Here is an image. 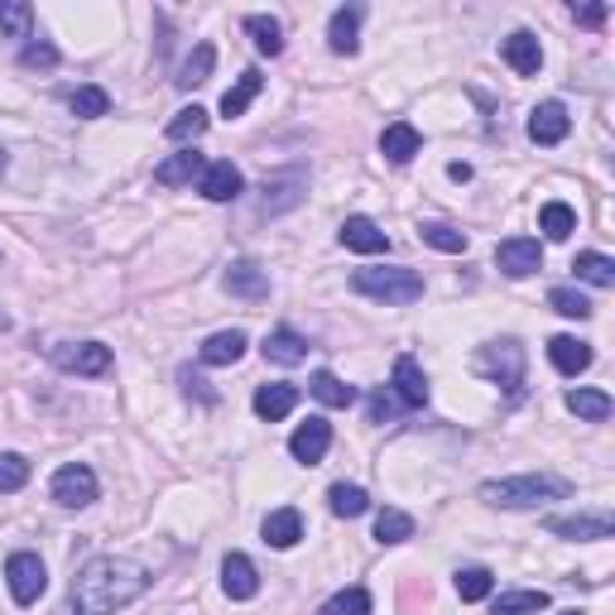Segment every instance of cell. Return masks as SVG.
<instances>
[{"instance_id":"ab89813d","label":"cell","mask_w":615,"mask_h":615,"mask_svg":"<svg viewBox=\"0 0 615 615\" xmlns=\"http://www.w3.org/2000/svg\"><path fill=\"white\" fill-rule=\"evenodd\" d=\"M548 611V592H505L490 601V615H534Z\"/></svg>"},{"instance_id":"ac0fdd59","label":"cell","mask_w":615,"mask_h":615,"mask_svg":"<svg viewBox=\"0 0 615 615\" xmlns=\"http://www.w3.org/2000/svg\"><path fill=\"white\" fill-rule=\"evenodd\" d=\"M222 587H226V596H232V601H250L260 592L256 563H250L246 553H226V558H222Z\"/></svg>"},{"instance_id":"ee69618b","label":"cell","mask_w":615,"mask_h":615,"mask_svg":"<svg viewBox=\"0 0 615 615\" xmlns=\"http://www.w3.org/2000/svg\"><path fill=\"white\" fill-rule=\"evenodd\" d=\"M24 481H29V462H24L20 452H0V490H24Z\"/></svg>"},{"instance_id":"4dcf8cb0","label":"cell","mask_w":615,"mask_h":615,"mask_svg":"<svg viewBox=\"0 0 615 615\" xmlns=\"http://www.w3.org/2000/svg\"><path fill=\"white\" fill-rule=\"evenodd\" d=\"M208 126H212V116L202 111V106H184V111H178L174 120H168V130H164V135L174 140V144H192V140H202V135H208Z\"/></svg>"},{"instance_id":"7dc6e473","label":"cell","mask_w":615,"mask_h":615,"mask_svg":"<svg viewBox=\"0 0 615 615\" xmlns=\"http://www.w3.org/2000/svg\"><path fill=\"white\" fill-rule=\"evenodd\" d=\"M572 15H577V24H587V29H601L611 15V5H582V10H572Z\"/></svg>"},{"instance_id":"e0dca14e","label":"cell","mask_w":615,"mask_h":615,"mask_svg":"<svg viewBox=\"0 0 615 615\" xmlns=\"http://www.w3.org/2000/svg\"><path fill=\"white\" fill-rule=\"evenodd\" d=\"M394 400L404 409H424L428 404V376L414 356H400L394 360Z\"/></svg>"},{"instance_id":"f5cc1de1","label":"cell","mask_w":615,"mask_h":615,"mask_svg":"<svg viewBox=\"0 0 615 615\" xmlns=\"http://www.w3.org/2000/svg\"><path fill=\"white\" fill-rule=\"evenodd\" d=\"M563 615H582V611H563Z\"/></svg>"},{"instance_id":"603a6c76","label":"cell","mask_w":615,"mask_h":615,"mask_svg":"<svg viewBox=\"0 0 615 615\" xmlns=\"http://www.w3.org/2000/svg\"><path fill=\"white\" fill-rule=\"evenodd\" d=\"M418 150H424V135H418L409 120H394V126L380 130V154H385L390 164H409Z\"/></svg>"},{"instance_id":"8992f818","label":"cell","mask_w":615,"mask_h":615,"mask_svg":"<svg viewBox=\"0 0 615 615\" xmlns=\"http://www.w3.org/2000/svg\"><path fill=\"white\" fill-rule=\"evenodd\" d=\"M544 529L553 539H572V544H601L615 534V515L611 510H577V515H548Z\"/></svg>"},{"instance_id":"d4e9b609","label":"cell","mask_w":615,"mask_h":615,"mask_svg":"<svg viewBox=\"0 0 615 615\" xmlns=\"http://www.w3.org/2000/svg\"><path fill=\"white\" fill-rule=\"evenodd\" d=\"M298 409V385H260L256 390V414L264 424H280Z\"/></svg>"},{"instance_id":"9c48e42d","label":"cell","mask_w":615,"mask_h":615,"mask_svg":"<svg viewBox=\"0 0 615 615\" xmlns=\"http://www.w3.org/2000/svg\"><path fill=\"white\" fill-rule=\"evenodd\" d=\"M304 198H308V168H284V174H270V178H264V202H260V212H264V216H284V212H294Z\"/></svg>"},{"instance_id":"f907efd6","label":"cell","mask_w":615,"mask_h":615,"mask_svg":"<svg viewBox=\"0 0 615 615\" xmlns=\"http://www.w3.org/2000/svg\"><path fill=\"white\" fill-rule=\"evenodd\" d=\"M5 168H10V154H5V144H0V178H5Z\"/></svg>"},{"instance_id":"83f0119b","label":"cell","mask_w":615,"mask_h":615,"mask_svg":"<svg viewBox=\"0 0 615 615\" xmlns=\"http://www.w3.org/2000/svg\"><path fill=\"white\" fill-rule=\"evenodd\" d=\"M308 394L318 404H328V409H346V404H356V390L346 385L342 376H332V370H318V376L308 380Z\"/></svg>"},{"instance_id":"4316f807","label":"cell","mask_w":615,"mask_h":615,"mask_svg":"<svg viewBox=\"0 0 615 615\" xmlns=\"http://www.w3.org/2000/svg\"><path fill=\"white\" fill-rule=\"evenodd\" d=\"M260 87H264L260 68H246V72H240V78H236V87H226V96H222V116H226V120L246 116V106L260 96Z\"/></svg>"},{"instance_id":"681fc988","label":"cell","mask_w":615,"mask_h":615,"mask_svg":"<svg viewBox=\"0 0 615 615\" xmlns=\"http://www.w3.org/2000/svg\"><path fill=\"white\" fill-rule=\"evenodd\" d=\"M448 178H457V184H466V178H472V164H448Z\"/></svg>"},{"instance_id":"b9f144b4","label":"cell","mask_w":615,"mask_h":615,"mask_svg":"<svg viewBox=\"0 0 615 615\" xmlns=\"http://www.w3.org/2000/svg\"><path fill=\"white\" fill-rule=\"evenodd\" d=\"M29 29H34V10L24 5V0H0V34L29 39Z\"/></svg>"},{"instance_id":"e575fe53","label":"cell","mask_w":615,"mask_h":615,"mask_svg":"<svg viewBox=\"0 0 615 615\" xmlns=\"http://www.w3.org/2000/svg\"><path fill=\"white\" fill-rule=\"evenodd\" d=\"M568 409L587 424H606L611 418V394L606 390H568Z\"/></svg>"},{"instance_id":"5bb4252c","label":"cell","mask_w":615,"mask_h":615,"mask_svg":"<svg viewBox=\"0 0 615 615\" xmlns=\"http://www.w3.org/2000/svg\"><path fill=\"white\" fill-rule=\"evenodd\" d=\"M572 130V116L563 102H539L534 111H529V140L534 144H563Z\"/></svg>"},{"instance_id":"f6af8a7d","label":"cell","mask_w":615,"mask_h":615,"mask_svg":"<svg viewBox=\"0 0 615 615\" xmlns=\"http://www.w3.org/2000/svg\"><path fill=\"white\" fill-rule=\"evenodd\" d=\"M20 68H58V48L48 39H34L20 48Z\"/></svg>"},{"instance_id":"ba28073f","label":"cell","mask_w":615,"mask_h":615,"mask_svg":"<svg viewBox=\"0 0 615 615\" xmlns=\"http://www.w3.org/2000/svg\"><path fill=\"white\" fill-rule=\"evenodd\" d=\"M5 582H10V596L20 606H34L48 587V572H44V558L39 553H10L5 558Z\"/></svg>"},{"instance_id":"8fae6325","label":"cell","mask_w":615,"mask_h":615,"mask_svg":"<svg viewBox=\"0 0 615 615\" xmlns=\"http://www.w3.org/2000/svg\"><path fill=\"white\" fill-rule=\"evenodd\" d=\"M222 284H226V294L246 298V304H264V298H270V274H264L256 260H232L222 274Z\"/></svg>"},{"instance_id":"8d00e7d4","label":"cell","mask_w":615,"mask_h":615,"mask_svg":"<svg viewBox=\"0 0 615 615\" xmlns=\"http://www.w3.org/2000/svg\"><path fill=\"white\" fill-rule=\"evenodd\" d=\"M548 308L563 312V318H577V322H587V318L596 312L592 298H587L582 288H572V284H558V288H553V294H548Z\"/></svg>"},{"instance_id":"7402d4cb","label":"cell","mask_w":615,"mask_h":615,"mask_svg":"<svg viewBox=\"0 0 615 615\" xmlns=\"http://www.w3.org/2000/svg\"><path fill=\"white\" fill-rule=\"evenodd\" d=\"M246 346H250V336L232 328V332H212L208 342L198 346V356H202V366H236V360L246 356Z\"/></svg>"},{"instance_id":"4fadbf2b","label":"cell","mask_w":615,"mask_h":615,"mask_svg":"<svg viewBox=\"0 0 615 615\" xmlns=\"http://www.w3.org/2000/svg\"><path fill=\"white\" fill-rule=\"evenodd\" d=\"M332 448V424L328 418H308V424L294 428V438H288V452H294V462L304 466H318L322 457Z\"/></svg>"},{"instance_id":"2e32d148","label":"cell","mask_w":615,"mask_h":615,"mask_svg":"<svg viewBox=\"0 0 615 615\" xmlns=\"http://www.w3.org/2000/svg\"><path fill=\"white\" fill-rule=\"evenodd\" d=\"M342 246L356 250V256H385V250H390V236H385L370 216L356 212V216H346L342 222Z\"/></svg>"},{"instance_id":"d6986e66","label":"cell","mask_w":615,"mask_h":615,"mask_svg":"<svg viewBox=\"0 0 615 615\" xmlns=\"http://www.w3.org/2000/svg\"><path fill=\"white\" fill-rule=\"evenodd\" d=\"M360 15H366L360 5H342V10H332V20H328V48H332V54L352 58L356 48H360Z\"/></svg>"},{"instance_id":"d590c367","label":"cell","mask_w":615,"mask_h":615,"mask_svg":"<svg viewBox=\"0 0 615 615\" xmlns=\"http://www.w3.org/2000/svg\"><path fill=\"white\" fill-rule=\"evenodd\" d=\"M68 111L78 120H102L106 111H111V96H106L102 87H72L68 92Z\"/></svg>"},{"instance_id":"6da1fadb","label":"cell","mask_w":615,"mask_h":615,"mask_svg":"<svg viewBox=\"0 0 615 615\" xmlns=\"http://www.w3.org/2000/svg\"><path fill=\"white\" fill-rule=\"evenodd\" d=\"M150 568L140 558H126V553H96L78 568L72 577V611L78 615H116L126 611L130 601H140L150 592Z\"/></svg>"},{"instance_id":"30bf717a","label":"cell","mask_w":615,"mask_h":615,"mask_svg":"<svg viewBox=\"0 0 615 615\" xmlns=\"http://www.w3.org/2000/svg\"><path fill=\"white\" fill-rule=\"evenodd\" d=\"M496 264H500V274H510V280H529V274L544 270V250H539L534 236H510L496 246Z\"/></svg>"},{"instance_id":"ffe728a7","label":"cell","mask_w":615,"mask_h":615,"mask_svg":"<svg viewBox=\"0 0 615 615\" xmlns=\"http://www.w3.org/2000/svg\"><path fill=\"white\" fill-rule=\"evenodd\" d=\"M260 534H264V544H270V548L288 553V548L298 544V539H304V515H298L294 505H284V510H270V515H264V529H260Z\"/></svg>"},{"instance_id":"f546056e","label":"cell","mask_w":615,"mask_h":615,"mask_svg":"<svg viewBox=\"0 0 615 615\" xmlns=\"http://www.w3.org/2000/svg\"><path fill=\"white\" fill-rule=\"evenodd\" d=\"M328 505L336 520H360V515L370 510V496L360 486H352V481H336V486L328 490Z\"/></svg>"},{"instance_id":"60d3db41","label":"cell","mask_w":615,"mask_h":615,"mask_svg":"<svg viewBox=\"0 0 615 615\" xmlns=\"http://www.w3.org/2000/svg\"><path fill=\"white\" fill-rule=\"evenodd\" d=\"M418 236H424L433 250H442V256H462L466 250V232H457V226H448V222H424Z\"/></svg>"},{"instance_id":"bcb514c9","label":"cell","mask_w":615,"mask_h":615,"mask_svg":"<svg viewBox=\"0 0 615 615\" xmlns=\"http://www.w3.org/2000/svg\"><path fill=\"white\" fill-rule=\"evenodd\" d=\"M178 380H184V390H188V394H198L202 404H216V390H208V380H202V376H192V370H184Z\"/></svg>"},{"instance_id":"f35d334b","label":"cell","mask_w":615,"mask_h":615,"mask_svg":"<svg viewBox=\"0 0 615 615\" xmlns=\"http://www.w3.org/2000/svg\"><path fill=\"white\" fill-rule=\"evenodd\" d=\"M318 615H370V592L366 587H342L318 606Z\"/></svg>"},{"instance_id":"3957f363","label":"cell","mask_w":615,"mask_h":615,"mask_svg":"<svg viewBox=\"0 0 615 615\" xmlns=\"http://www.w3.org/2000/svg\"><path fill=\"white\" fill-rule=\"evenodd\" d=\"M352 288L360 298H376L385 308H404L424 298V274L404 270V264H366L352 274Z\"/></svg>"},{"instance_id":"7a4b0ae2","label":"cell","mask_w":615,"mask_h":615,"mask_svg":"<svg viewBox=\"0 0 615 615\" xmlns=\"http://www.w3.org/2000/svg\"><path fill=\"white\" fill-rule=\"evenodd\" d=\"M476 496H481V505H490V510H544V505L572 496V481H563L553 472H524V476L481 481Z\"/></svg>"},{"instance_id":"d6a6232c","label":"cell","mask_w":615,"mask_h":615,"mask_svg":"<svg viewBox=\"0 0 615 615\" xmlns=\"http://www.w3.org/2000/svg\"><path fill=\"white\" fill-rule=\"evenodd\" d=\"M572 270H577V280H582V284H596V288L615 284V260L601 256V250H582V256L572 260Z\"/></svg>"},{"instance_id":"c3c4849f","label":"cell","mask_w":615,"mask_h":615,"mask_svg":"<svg viewBox=\"0 0 615 615\" xmlns=\"http://www.w3.org/2000/svg\"><path fill=\"white\" fill-rule=\"evenodd\" d=\"M394 414V400H390V394H376V400H370V424H385V418H390Z\"/></svg>"},{"instance_id":"5b68a950","label":"cell","mask_w":615,"mask_h":615,"mask_svg":"<svg viewBox=\"0 0 615 615\" xmlns=\"http://www.w3.org/2000/svg\"><path fill=\"white\" fill-rule=\"evenodd\" d=\"M48 496L63 505V510H87V505L102 496V481H96V472L87 462H68L54 472V481H48Z\"/></svg>"},{"instance_id":"836d02e7","label":"cell","mask_w":615,"mask_h":615,"mask_svg":"<svg viewBox=\"0 0 615 615\" xmlns=\"http://www.w3.org/2000/svg\"><path fill=\"white\" fill-rule=\"evenodd\" d=\"M539 232L548 240H568L577 232V212L568 202H544V208H539Z\"/></svg>"},{"instance_id":"74e56055","label":"cell","mask_w":615,"mask_h":615,"mask_svg":"<svg viewBox=\"0 0 615 615\" xmlns=\"http://www.w3.org/2000/svg\"><path fill=\"white\" fill-rule=\"evenodd\" d=\"M414 539V520H409L404 510H380L376 515V544H409Z\"/></svg>"},{"instance_id":"7c38bea8","label":"cell","mask_w":615,"mask_h":615,"mask_svg":"<svg viewBox=\"0 0 615 615\" xmlns=\"http://www.w3.org/2000/svg\"><path fill=\"white\" fill-rule=\"evenodd\" d=\"M198 192L208 202H236L240 192H246V174H240L232 159H212L208 168H202V178H198Z\"/></svg>"},{"instance_id":"816d5d0a","label":"cell","mask_w":615,"mask_h":615,"mask_svg":"<svg viewBox=\"0 0 615 615\" xmlns=\"http://www.w3.org/2000/svg\"><path fill=\"white\" fill-rule=\"evenodd\" d=\"M0 332H10V312H0Z\"/></svg>"},{"instance_id":"9a60e30c","label":"cell","mask_w":615,"mask_h":615,"mask_svg":"<svg viewBox=\"0 0 615 615\" xmlns=\"http://www.w3.org/2000/svg\"><path fill=\"white\" fill-rule=\"evenodd\" d=\"M500 58L520 72V78H539V68H544V44H539V34L515 29L510 39L500 44Z\"/></svg>"},{"instance_id":"7bdbcfd3","label":"cell","mask_w":615,"mask_h":615,"mask_svg":"<svg viewBox=\"0 0 615 615\" xmlns=\"http://www.w3.org/2000/svg\"><path fill=\"white\" fill-rule=\"evenodd\" d=\"M490 592H496V577H490V568H462V572H457V596H462V601H486Z\"/></svg>"},{"instance_id":"f1b7e54d","label":"cell","mask_w":615,"mask_h":615,"mask_svg":"<svg viewBox=\"0 0 615 615\" xmlns=\"http://www.w3.org/2000/svg\"><path fill=\"white\" fill-rule=\"evenodd\" d=\"M212 68H216V48L212 44H198V48H192V54L184 58V68H178V87H184V92H192V87H202V82H208L212 78Z\"/></svg>"},{"instance_id":"277c9868","label":"cell","mask_w":615,"mask_h":615,"mask_svg":"<svg viewBox=\"0 0 615 615\" xmlns=\"http://www.w3.org/2000/svg\"><path fill=\"white\" fill-rule=\"evenodd\" d=\"M476 370L481 376H490L496 385H505L510 394H520L524 385V346L515 342V336H500V342H486L476 356Z\"/></svg>"},{"instance_id":"1f68e13d","label":"cell","mask_w":615,"mask_h":615,"mask_svg":"<svg viewBox=\"0 0 615 615\" xmlns=\"http://www.w3.org/2000/svg\"><path fill=\"white\" fill-rule=\"evenodd\" d=\"M246 34L256 39L260 54H270V58L284 54V24L274 15H246Z\"/></svg>"},{"instance_id":"44dd1931","label":"cell","mask_w":615,"mask_h":615,"mask_svg":"<svg viewBox=\"0 0 615 615\" xmlns=\"http://www.w3.org/2000/svg\"><path fill=\"white\" fill-rule=\"evenodd\" d=\"M202 168H208V159H202L198 150L168 154L164 164H154V184L159 188H184V184H192V178H202Z\"/></svg>"},{"instance_id":"52a82bcc","label":"cell","mask_w":615,"mask_h":615,"mask_svg":"<svg viewBox=\"0 0 615 615\" xmlns=\"http://www.w3.org/2000/svg\"><path fill=\"white\" fill-rule=\"evenodd\" d=\"M48 360L63 376H106L111 370V346L106 342H58V346H48Z\"/></svg>"},{"instance_id":"cb8c5ba5","label":"cell","mask_w":615,"mask_h":615,"mask_svg":"<svg viewBox=\"0 0 615 615\" xmlns=\"http://www.w3.org/2000/svg\"><path fill=\"white\" fill-rule=\"evenodd\" d=\"M264 360H274V366H304L308 360V336H298L294 328H274L264 336Z\"/></svg>"},{"instance_id":"484cf974","label":"cell","mask_w":615,"mask_h":615,"mask_svg":"<svg viewBox=\"0 0 615 615\" xmlns=\"http://www.w3.org/2000/svg\"><path fill=\"white\" fill-rule=\"evenodd\" d=\"M548 360L558 376H582L587 366H592V346L577 342V336H553L548 342Z\"/></svg>"}]
</instances>
